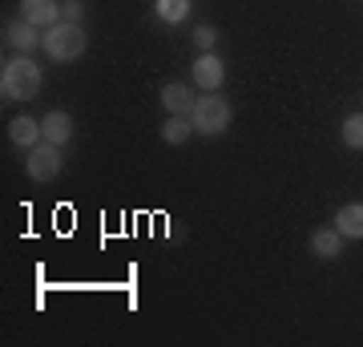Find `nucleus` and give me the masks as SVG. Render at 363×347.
Wrapping results in <instances>:
<instances>
[{"instance_id": "obj_1", "label": "nucleus", "mask_w": 363, "mask_h": 347, "mask_svg": "<svg viewBox=\"0 0 363 347\" xmlns=\"http://www.w3.org/2000/svg\"><path fill=\"white\" fill-rule=\"evenodd\" d=\"M45 89V69H40L33 57H13V61L0 65V97H9V101H33L40 97Z\"/></svg>"}, {"instance_id": "obj_2", "label": "nucleus", "mask_w": 363, "mask_h": 347, "mask_svg": "<svg viewBox=\"0 0 363 347\" xmlns=\"http://www.w3.org/2000/svg\"><path fill=\"white\" fill-rule=\"evenodd\" d=\"M85 49H89V37H85V28H81V25L61 21V25L45 28V57H49V61L73 65V61L85 57Z\"/></svg>"}, {"instance_id": "obj_3", "label": "nucleus", "mask_w": 363, "mask_h": 347, "mask_svg": "<svg viewBox=\"0 0 363 347\" xmlns=\"http://www.w3.org/2000/svg\"><path fill=\"white\" fill-rule=\"evenodd\" d=\"M190 121H194V129L202 133V138H218V133H226V129H230L234 109H230V101H226V97H198Z\"/></svg>"}, {"instance_id": "obj_4", "label": "nucleus", "mask_w": 363, "mask_h": 347, "mask_svg": "<svg viewBox=\"0 0 363 347\" xmlns=\"http://www.w3.org/2000/svg\"><path fill=\"white\" fill-rule=\"evenodd\" d=\"M61 145H52V142H37L33 150H25V174L28 182H57L61 178Z\"/></svg>"}, {"instance_id": "obj_5", "label": "nucleus", "mask_w": 363, "mask_h": 347, "mask_svg": "<svg viewBox=\"0 0 363 347\" xmlns=\"http://www.w3.org/2000/svg\"><path fill=\"white\" fill-rule=\"evenodd\" d=\"M190 81L202 93H218L226 85V61H222L218 53H198V61L190 65Z\"/></svg>"}, {"instance_id": "obj_6", "label": "nucleus", "mask_w": 363, "mask_h": 347, "mask_svg": "<svg viewBox=\"0 0 363 347\" xmlns=\"http://www.w3.org/2000/svg\"><path fill=\"white\" fill-rule=\"evenodd\" d=\"M194 105H198L194 81H166V85H162V109H166V114L190 117L194 114Z\"/></svg>"}, {"instance_id": "obj_7", "label": "nucleus", "mask_w": 363, "mask_h": 347, "mask_svg": "<svg viewBox=\"0 0 363 347\" xmlns=\"http://www.w3.org/2000/svg\"><path fill=\"white\" fill-rule=\"evenodd\" d=\"M4 37H9V45H13L16 53H25V57H33L37 49H45V28L28 25L25 16H16L13 25L4 28Z\"/></svg>"}, {"instance_id": "obj_8", "label": "nucleus", "mask_w": 363, "mask_h": 347, "mask_svg": "<svg viewBox=\"0 0 363 347\" xmlns=\"http://www.w3.org/2000/svg\"><path fill=\"white\" fill-rule=\"evenodd\" d=\"M343 234L335 231V226H315L311 238H307V246H311V255L315 258H323V263H335L339 255H343Z\"/></svg>"}, {"instance_id": "obj_9", "label": "nucleus", "mask_w": 363, "mask_h": 347, "mask_svg": "<svg viewBox=\"0 0 363 347\" xmlns=\"http://www.w3.org/2000/svg\"><path fill=\"white\" fill-rule=\"evenodd\" d=\"M21 16L37 28L61 25V0H21Z\"/></svg>"}, {"instance_id": "obj_10", "label": "nucleus", "mask_w": 363, "mask_h": 347, "mask_svg": "<svg viewBox=\"0 0 363 347\" xmlns=\"http://www.w3.org/2000/svg\"><path fill=\"white\" fill-rule=\"evenodd\" d=\"M40 129H45V142H52V145L73 142V117L65 109H49V114L40 117Z\"/></svg>"}, {"instance_id": "obj_11", "label": "nucleus", "mask_w": 363, "mask_h": 347, "mask_svg": "<svg viewBox=\"0 0 363 347\" xmlns=\"http://www.w3.org/2000/svg\"><path fill=\"white\" fill-rule=\"evenodd\" d=\"M9 142L21 145V150H33L37 142H45V129H40L37 117H13L9 121Z\"/></svg>"}, {"instance_id": "obj_12", "label": "nucleus", "mask_w": 363, "mask_h": 347, "mask_svg": "<svg viewBox=\"0 0 363 347\" xmlns=\"http://www.w3.org/2000/svg\"><path fill=\"white\" fill-rule=\"evenodd\" d=\"M343 238H359L363 243V202H347L335 210V222H331Z\"/></svg>"}, {"instance_id": "obj_13", "label": "nucleus", "mask_w": 363, "mask_h": 347, "mask_svg": "<svg viewBox=\"0 0 363 347\" xmlns=\"http://www.w3.org/2000/svg\"><path fill=\"white\" fill-rule=\"evenodd\" d=\"M194 133H198L194 121H190V117H182V114H166V121H162V142H166V145H186Z\"/></svg>"}, {"instance_id": "obj_14", "label": "nucleus", "mask_w": 363, "mask_h": 347, "mask_svg": "<svg viewBox=\"0 0 363 347\" xmlns=\"http://www.w3.org/2000/svg\"><path fill=\"white\" fill-rule=\"evenodd\" d=\"M190 9H194V0H154V16L169 28L182 25V21L190 16Z\"/></svg>"}, {"instance_id": "obj_15", "label": "nucleus", "mask_w": 363, "mask_h": 347, "mask_svg": "<svg viewBox=\"0 0 363 347\" xmlns=\"http://www.w3.org/2000/svg\"><path fill=\"white\" fill-rule=\"evenodd\" d=\"M339 138H343L347 150H363V109H359V114H351V117H343Z\"/></svg>"}, {"instance_id": "obj_16", "label": "nucleus", "mask_w": 363, "mask_h": 347, "mask_svg": "<svg viewBox=\"0 0 363 347\" xmlns=\"http://www.w3.org/2000/svg\"><path fill=\"white\" fill-rule=\"evenodd\" d=\"M190 40H194L198 53H214V45H218V28L214 25H198L194 33H190Z\"/></svg>"}, {"instance_id": "obj_17", "label": "nucleus", "mask_w": 363, "mask_h": 347, "mask_svg": "<svg viewBox=\"0 0 363 347\" xmlns=\"http://www.w3.org/2000/svg\"><path fill=\"white\" fill-rule=\"evenodd\" d=\"M61 21L81 25V21H85V4H81V0H61Z\"/></svg>"}]
</instances>
